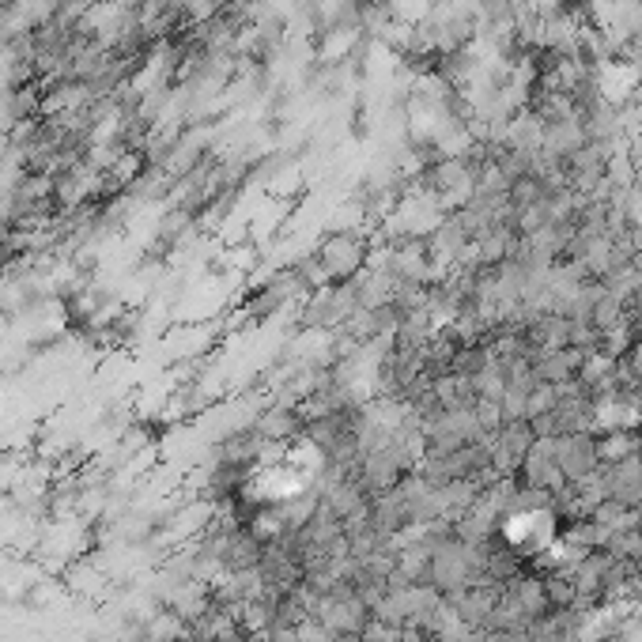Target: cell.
Here are the masks:
<instances>
[{
	"label": "cell",
	"mask_w": 642,
	"mask_h": 642,
	"mask_svg": "<svg viewBox=\"0 0 642 642\" xmlns=\"http://www.w3.org/2000/svg\"><path fill=\"white\" fill-rule=\"evenodd\" d=\"M374 254V238L367 235V227H352V231H329L314 250L325 284H348L359 272L367 269V261Z\"/></svg>",
	"instance_id": "6da1fadb"
},
{
	"label": "cell",
	"mask_w": 642,
	"mask_h": 642,
	"mask_svg": "<svg viewBox=\"0 0 642 642\" xmlns=\"http://www.w3.org/2000/svg\"><path fill=\"white\" fill-rule=\"evenodd\" d=\"M552 457L563 469V476L571 484L590 480L601 469V457H597V431H575V435H559L552 439Z\"/></svg>",
	"instance_id": "7a4b0ae2"
},
{
	"label": "cell",
	"mask_w": 642,
	"mask_h": 642,
	"mask_svg": "<svg viewBox=\"0 0 642 642\" xmlns=\"http://www.w3.org/2000/svg\"><path fill=\"white\" fill-rule=\"evenodd\" d=\"M533 442H537V435H533L529 420H503V427L491 435V465L503 476H518Z\"/></svg>",
	"instance_id": "3957f363"
},
{
	"label": "cell",
	"mask_w": 642,
	"mask_h": 642,
	"mask_svg": "<svg viewBox=\"0 0 642 642\" xmlns=\"http://www.w3.org/2000/svg\"><path fill=\"white\" fill-rule=\"evenodd\" d=\"M586 129L578 118H563V121H544L541 125V152L556 155V159H571L578 148H586Z\"/></svg>",
	"instance_id": "277c9868"
},
{
	"label": "cell",
	"mask_w": 642,
	"mask_h": 642,
	"mask_svg": "<svg viewBox=\"0 0 642 642\" xmlns=\"http://www.w3.org/2000/svg\"><path fill=\"white\" fill-rule=\"evenodd\" d=\"M624 321H627V303L620 299V295H612V291L605 288V295H601L590 310V325L597 329V333H609V329L624 325Z\"/></svg>",
	"instance_id": "5b68a950"
}]
</instances>
